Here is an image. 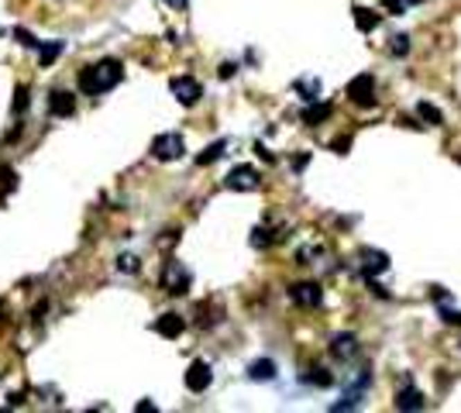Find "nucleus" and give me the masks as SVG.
<instances>
[{"label":"nucleus","instance_id":"f257e3e1","mask_svg":"<svg viewBox=\"0 0 461 413\" xmlns=\"http://www.w3.org/2000/svg\"><path fill=\"white\" fill-rule=\"evenodd\" d=\"M121 76H124V66H121L117 59H100L96 66H90V69L80 73V90H83L87 97L107 94L110 87L121 83Z\"/></svg>","mask_w":461,"mask_h":413},{"label":"nucleus","instance_id":"f03ea898","mask_svg":"<svg viewBox=\"0 0 461 413\" xmlns=\"http://www.w3.org/2000/svg\"><path fill=\"white\" fill-rule=\"evenodd\" d=\"M224 186L227 190H234V193H252V190H259L262 186V176H259V169L255 166H234L227 176H224Z\"/></svg>","mask_w":461,"mask_h":413},{"label":"nucleus","instance_id":"7ed1b4c3","mask_svg":"<svg viewBox=\"0 0 461 413\" xmlns=\"http://www.w3.org/2000/svg\"><path fill=\"white\" fill-rule=\"evenodd\" d=\"M162 290L169 297H183L186 290H189V269H186L183 262H176V258L166 262V269H162Z\"/></svg>","mask_w":461,"mask_h":413},{"label":"nucleus","instance_id":"20e7f679","mask_svg":"<svg viewBox=\"0 0 461 413\" xmlns=\"http://www.w3.org/2000/svg\"><path fill=\"white\" fill-rule=\"evenodd\" d=\"M183 152H186V141L176 134V131L159 134V138L152 141V155H155L159 162H176V159H183Z\"/></svg>","mask_w":461,"mask_h":413},{"label":"nucleus","instance_id":"39448f33","mask_svg":"<svg viewBox=\"0 0 461 413\" xmlns=\"http://www.w3.org/2000/svg\"><path fill=\"white\" fill-rule=\"evenodd\" d=\"M169 90H173V97L183 103V107H193V103H200V97H203V87L193 76H173Z\"/></svg>","mask_w":461,"mask_h":413},{"label":"nucleus","instance_id":"423d86ee","mask_svg":"<svg viewBox=\"0 0 461 413\" xmlns=\"http://www.w3.org/2000/svg\"><path fill=\"white\" fill-rule=\"evenodd\" d=\"M348 100L358 103V107H372L375 103V80H372L369 73H362V76H355L351 83H348Z\"/></svg>","mask_w":461,"mask_h":413},{"label":"nucleus","instance_id":"0eeeda50","mask_svg":"<svg viewBox=\"0 0 461 413\" xmlns=\"http://www.w3.org/2000/svg\"><path fill=\"white\" fill-rule=\"evenodd\" d=\"M289 300L296 304V307H320V300H324V290H320V283H296V286H289Z\"/></svg>","mask_w":461,"mask_h":413},{"label":"nucleus","instance_id":"6e6552de","mask_svg":"<svg viewBox=\"0 0 461 413\" xmlns=\"http://www.w3.org/2000/svg\"><path fill=\"white\" fill-rule=\"evenodd\" d=\"M210 383H214V372L207 362H193L186 369V389L189 393H203V389H210Z\"/></svg>","mask_w":461,"mask_h":413},{"label":"nucleus","instance_id":"1a4fd4ad","mask_svg":"<svg viewBox=\"0 0 461 413\" xmlns=\"http://www.w3.org/2000/svg\"><path fill=\"white\" fill-rule=\"evenodd\" d=\"M331 355H334L338 362H355V358L362 355L358 337H355V334H338V337L331 341Z\"/></svg>","mask_w":461,"mask_h":413},{"label":"nucleus","instance_id":"9d476101","mask_svg":"<svg viewBox=\"0 0 461 413\" xmlns=\"http://www.w3.org/2000/svg\"><path fill=\"white\" fill-rule=\"evenodd\" d=\"M424 407H427V400H424V393H420L417 386H403V389L396 393V410L413 413V410H424Z\"/></svg>","mask_w":461,"mask_h":413},{"label":"nucleus","instance_id":"9b49d317","mask_svg":"<svg viewBox=\"0 0 461 413\" xmlns=\"http://www.w3.org/2000/svg\"><path fill=\"white\" fill-rule=\"evenodd\" d=\"M362 269H365V276H382V272H389V255L379 252V248H365V252H362Z\"/></svg>","mask_w":461,"mask_h":413},{"label":"nucleus","instance_id":"f8f14e48","mask_svg":"<svg viewBox=\"0 0 461 413\" xmlns=\"http://www.w3.org/2000/svg\"><path fill=\"white\" fill-rule=\"evenodd\" d=\"M183 331H186V320L180 313H162L155 320V334H162V337H180Z\"/></svg>","mask_w":461,"mask_h":413},{"label":"nucleus","instance_id":"ddd939ff","mask_svg":"<svg viewBox=\"0 0 461 413\" xmlns=\"http://www.w3.org/2000/svg\"><path fill=\"white\" fill-rule=\"evenodd\" d=\"M49 110H52L55 117H73V110H76V97H73V94H66V90H55V94H52V100H49Z\"/></svg>","mask_w":461,"mask_h":413},{"label":"nucleus","instance_id":"4468645a","mask_svg":"<svg viewBox=\"0 0 461 413\" xmlns=\"http://www.w3.org/2000/svg\"><path fill=\"white\" fill-rule=\"evenodd\" d=\"M248 379H255V383H269V379H276V362H272V358H259V362H252V365H248Z\"/></svg>","mask_w":461,"mask_h":413},{"label":"nucleus","instance_id":"2eb2a0df","mask_svg":"<svg viewBox=\"0 0 461 413\" xmlns=\"http://www.w3.org/2000/svg\"><path fill=\"white\" fill-rule=\"evenodd\" d=\"M355 24L358 31H375L382 24V14H375L372 7H355Z\"/></svg>","mask_w":461,"mask_h":413},{"label":"nucleus","instance_id":"dca6fc26","mask_svg":"<svg viewBox=\"0 0 461 413\" xmlns=\"http://www.w3.org/2000/svg\"><path fill=\"white\" fill-rule=\"evenodd\" d=\"M62 49H66L62 42H45V45L38 42V62H42V66H52V62L62 55Z\"/></svg>","mask_w":461,"mask_h":413},{"label":"nucleus","instance_id":"f3484780","mask_svg":"<svg viewBox=\"0 0 461 413\" xmlns=\"http://www.w3.org/2000/svg\"><path fill=\"white\" fill-rule=\"evenodd\" d=\"M224 148H227V141L220 138V141H214V145H207L200 155H196V166H210V162H217L220 155H224Z\"/></svg>","mask_w":461,"mask_h":413},{"label":"nucleus","instance_id":"a211bd4d","mask_svg":"<svg viewBox=\"0 0 461 413\" xmlns=\"http://www.w3.org/2000/svg\"><path fill=\"white\" fill-rule=\"evenodd\" d=\"M331 114H334L331 103H317V107H306V110H303V121H306V124H320V121H327Z\"/></svg>","mask_w":461,"mask_h":413},{"label":"nucleus","instance_id":"6ab92c4d","mask_svg":"<svg viewBox=\"0 0 461 413\" xmlns=\"http://www.w3.org/2000/svg\"><path fill=\"white\" fill-rule=\"evenodd\" d=\"M272 241H279V234H272L269 227H255L252 231V248H269Z\"/></svg>","mask_w":461,"mask_h":413},{"label":"nucleus","instance_id":"aec40b11","mask_svg":"<svg viewBox=\"0 0 461 413\" xmlns=\"http://www.w3.org/2000/svg\"><path fill=\"white\" fill-rule=\"evenodd\" d=\"M296 90H299L306 100H317V94H320V80H310V76H303V80H296Z\"/></svg>","mask_w":461,"mask_h":413},{"label":"nucleus","instance_id":"412c9836","mask_svg":"<svg viewBox=\"0 0 461 413\" xmlns=\"http://www.w3.org/2000/svg\"><path fill=\"white\" fill-rule=\"evenodd\" d=\"M417 114H420V121H430V124H441L444 121V114L434 103H417Z\"/></svg>","mask_w":461,"mask_h":413},{"label":"nucleus","instance_id":"4be33fe9","mask_svg":"<svg viewBox=\"0 0 461 413\" xmlns=\"http://www.w3.org/2000/svg\"><path fill=\"white\" fill-rule=\"evenodd\" d=\"M306 383H310V386H334V376H331L327 369H310V372H306Z\"/></svg>","mask_w":461,"mask_h":413},{"label":"nucleus","instance_id":"5701e85b","mask_svg":"<svg viewBox=\"0 0 461 413\" xmlns=\"http://www.w3.org/2000/svg\"><path fill=\"white\" fill-rule=\"evenodd\" d=\"M14 186H17V173L10 166H0V190L3 193H14Z\"/></svg>","mask_w":461,"mask_h":413},{"label":"nucleus","instance_id":"b1692460","mask_svg":"<svg viewBox=\"0 0 461 413\" xmlns=\"http://www.w3.org/2000/svg\"><path fill=\"white\" fill-rule=\"evenodd\" d=\"M389 49H392V55H399V59H403V55L410 52V38H406V35H396Z\"/></svg>","mask_w":461,"mask_h":413},{"label":"nucleus","instance_id":"393cba45","mask_svg":"<svg viewBox=\"0 0 461 413\" xmlns=\"http://www.w3.org/2000/svg\"><path fill=\"white\" fill-rule=\"evenodd\" d=\"M31 103L28 97V87H17V94H14V114H24V107Z\"/></svg>","mask_w":461,"mask_h":413},{"label":"nucleus","instance_id":"a878e982","mask_svg":"<svg viewBox=\"0 0 461 413\" xmlns=\"http://www.w3.org/2000/svg\"><path fill=\"white\" fill-rule=\"evenodd\" d=\"M117 269H121V272H138V258H134V255H121V258H117Z\"/></svg>","mask_w":461,"mask_h":413},{"label":"nucleus","instance_id":"bb28decb","mask_svg":"<svg viewBox=\"0 0 461 413\" xmlns=\"http://www.w3.org/2000/svg\"><path fill=\"white\" fill-rule=\"evenodd\" d=\"M441 320H444V324H455V327H461V310L441 307Z\"/></svg>","mask_w":461,"mask_h":413},{"label":"nucleus","instance_id":"cd10ccee","mask_svg":"<svg viewBox=\"0 0 461 413\" xmlns=\"http://www.w3.org/2000/svg\"><path fill=\"white\" fill-rule=\"evenodd\" d=\"M382 7H385V10H392V14H403V10L410 7V0H382Z\"/></svg>","mask_w":461,"mask_h":413},{"label":"nucleus","instance_id":"c85d7f7f","mask_svg":"<svg viewBox=\"0 0 461 413\" xmlns=\"http://www.w3.org/2000/svg\"><path fill=\"white\" fill-rule=\"evenodd\" d=\"M17 38H21V45H24V49H38V38H35V35H28V31H21V28H17Z\"/></svg>","mask_w":461,"mask_h":413},{"label":"nucleus","instance_id":"c756f323","mask_svg":"<svg viewBox=\"0 0 461 413\" xmlns=\"http://www.w3.org/2000/svg\"><path fill=\"white\" fill-rule=\"evenodd\" d=\"M234 73H238V66H234V62H224V66H220V76H224V80H231Z\"/></svg>","mask_w":461,"mask_h":413},{"label":"nucleus","instance_id":"7c9ffc66","mask_svg":"<svg viewBox=\"0 0 461 413\" xmlns=\"http://www.w3.org/2000/svg\"><path fill=\"white\" fill-rule=\"evenodd\" d=\"M169 3H173V7H186V0H169Z\"/></svg>","mask_w":461,"mask_h":413}]
</instances>
